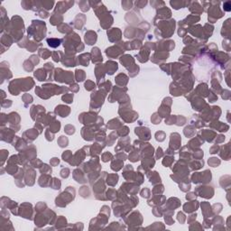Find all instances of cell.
I'll return each instance as SVG.
<instances>
[{"mask_svg": "<svg viewBox=\"0 0 231 231\" xmlns=\"http://www.w3.org/2000/svg\"><path fill=\"white\" fill-rule=\"evenodd\" d=\"M13 43V39L10 35L7 33L3 35L1 37V46H2V52H4V48L7 49Z\"/></svg>", "mask_w": 231, "mask_h": 231, "instance_id": "1", "label": "cell"}, {"mask_svg": "<svg viewBox=\"0 0 231 231\" xmlns=\"http://www.w3.org/2000/svg\"><path fill=\"white\" fill-rule=\"evenodd\" d=\"M85 41H86V43H88L89 45H91V44H93L94 43H96V41H97L96 33L91 32V31L86 33V35H85Z\"/></svg>", "mask_w": 231, "mask_h": 231, "instance_id": "2", "label": "cell"}, {"mask_svg": "<svg viewBox=\"0 0 231 231\" xmlns=\"http://www.w3.org/2000/svg\"><path fill=\"white\" fill-rule=\"evenodd\" d=\"M55 112L57 113V114H59L60 116V117H67L68 115H69L70 113V107H66V106H58L57 107H56L55 109Z\"/></svg>", "mask_w": 231, "mask_h": 231, "instance_id": "3", "label": "cell"}, {"mask_svg": "<svg viewBox=\"0 0 231 231\" xmlns=\"http://www.w3.org/2000/svg\"><path fill=\"white\" fill-rule=\"evenodd\" d=\"M106 70H107V72L108 74L112 75L114 73V71H116L117 70V63H116L114 62H107L106 63Z\"/></svg>", "mask_w": 231, "mask_h": 231, "instance_id": "4", "label": "cell"}, {"mask_svg": "<svg viewBox=\"0 0 231 231\" xmlns=\"http://www.w3.org/2000/svg\"><path fill=\"white\" fill-rule=\"evenodd\" d=\"M173 143H174L173 148H179L180 144H181V137H180V135H178V134H176V133L172 134L171 142H170V144H173Z\"/></svg>", "mask_w": 231, "mask_h": 231, "instance_id": "5", "label": "cell"}, {"mask_svg": "<svg viewBox=\"0 0 231 231\" xmlns=\"http://www.w3.org/2000/svg\"><path fill=\"white\" fill-rule=\"evenodd\" d=\"M8 121H9V123H10V126H11V125H13V124H15V125L18 124V123H19V121H20V117H19V116H18L17 113L13 112V113H11V114L8 115Z\"/></svg>", "mask_w": 231, "mask_h": 231, "instance_id": "6", "label": "cell"}, {"mask_svg": "<svg viewBox=\"0 0 231 231\" xmlns=\"http://www.w3.org/2000/svg\"><path fill=\"white\" fill-rule=\"evenodd\" d=\"M117 181H118V176H117V174H110V175L107 176V184L111 185V186H114V185L117 184Z\"/></svg>", "mask_w": 231, "mask_h": 231, "instance_id": "7", "label": "cell"}, {"mask_svg": "<svg viewBox=\"0 0 231 231\" xmlns=\"http://www.w3.org/2000/svg\"><path fill=\"white\" fill-rule=\"evenodd\" d=\"M197 208H198V202L197 201L193 202L192 204L191 202H188L184 205V210L187 212H192L193 210H196Z\"/></svg>", "mask_w": 231, "mask_h": 231, "instance_id": "8", "label": "cell"}, {"mask_svg": "<svg viewBox=\"0 0 231 231\" xmlns=\"http://www.w3.org/2000/svg\"><path fill=\"white\" fill-rule=\"evenodd\" d=\"M89 60H90V54L85 53L82 54L79 57V63H81L83 66H88L89 65Z\"/></svg>", "mask_w": 231, "mask_h": 231, "instance_id": "9", "label": "cell"}, {"mask_svg": "<svg viewBox=\"0 0 231 231\" xmlns=\"http://www.w3.org/2000/svg\"><path fill=\"white\" fill-rule=\"evenodd\" d=\"M120 62H121V63H122V64H124V66L126 68H127L128 64H129L130 62H131V63H134L133 58H132L130 55H126V56H124V57H121L120 58Z\"/></svg>", "mask_w": 231, "mask_h": 231, "instance_id": "10", "label": "cell"}, {"mask_svg": "<svg viewBox=\"0 0 231 231\" xmlns=\"http://www.w3.org/2000/svg\"><path fill=\"white\" fill-rule=\"evenodd\" d=\"M35 76L38 79V80L42 81V80H45V78H46V73L44 72L43 69H40L38 71H36L35 72Z\"/></svg>", "mask_w": 231, "mask_h": 231, "instance_id": "11", "label": "cell"}, {"mask_svg": "<svg viewBox=\"0 0 231 231\" xmlns=\"http://www.w3.org/2000/svg\"><path fill=\"white\" fill-rule=\"evenodd\" d=\"M92 53H93L95 59H93V62H102V56L99 52L98 48H94L92 50Z\"/></svg>", "mask_w": 231, "mask_h": 231, "instance_id": "12", "label": "cell"}, {"mask_svg": "<svg viewBox=\"0 0 231 231\" xmlns=\"http://www.w3.org/2000/svg\"><path fill=\"white\" fill-rule=\"evenodd\" d=\"M47 43L52 48H56L60 45V39H55V38H51V39H47Z\"/></svg>", "mask_w": 231, "mask_h": 231, "instance_id": "13", "label": "cell"}, {"mask_svg": "<svg viewBox=\"0 0 231 231\" xmlns=\"http://www.w3.org/2000/svg\"><path fill=\"white\" fill-rule=\"evenodd\" d=\"M123 166V161H114V162H112V164H111V168H112V170H114V171H118V170H120L121 168H122Z\"/></svg>", "mask_w": 231, "mask_h": 231, "instance_id": "14", "label": "cell"}, {"mask_svg": "<svg viewBox=\"0 0 231 231\" xmlns=\"http://www.w3.org/2000/svg\"><path fill=\"white\" fill-rule=\"evenodd\" d=\"M39 55L43 59H47L51 55V52L47 49H41L39 52Z\"/></svg>", "mask_w": 231, "mask_h": 231, "instance_id": "15", "label": "cell"}, {"mask_svg": "<svg viewBox=\"0 0 231 231\" xmlns=\"http://www.w3.org/2000/svg\"><path fill=\"white\" fill-rule=\"evenodd\" d=\"M85 78V73L83 71L80 70H77L76 71V79L78 81H82Z\"/></svg>", "mask_w": 231, "mask_h": 231, "instance_id": "16", "label": "cell"}, {"mask_svg": "<svg viewBox=\"0 0 231 231\" xmlns=\"http://www.w3.org/2000/svg\"><path fill=\"white\" fill-rule=\"evenodd\" d=\"M67 194V191H66V193H65V192H64L63 193H62V194H60V196L59 197V198H57L56 199V200H62V202H64L65 201V199H63V197H65V195ZM74 195H75V193H72V194H70L69 196H66V199L68 198V197H70V198H71V199H74ZM64 203H65V202H64ZM66 204V203H65Z\"/></svg>", "mask_w": 231, "mask_h": 231, "instance_id": "17", "label": "cell"}, {"mask_svg": "<svg viewBox=\"0 0 231 231\" xmlns=\"http://www.w3.org/2000/svg\"><path fill=\"white\" fill-rule=\"evenodd\" d=\"M23 101L24 102V105L27 106V104H30L33 102V98H32V96L28 95V94H24L23 96Z\"/></svg>", "mask_w": 231, "mask_h": 231, "instance_id": "18", "label": "cell"}, {"mask_svg": "<svg viewBox=\"0 0 231 231\" xmlns=\"http://www.w3.org/2000/svg\"><path fill=\"white\" fill-rule=\"evenodd\" d=\"M171 5H173L175 9H178V8H181V7H184L186 3H184V2H171Z\"/></svg>", "mask_w": 231, "mask_h": 231, "instance_id": "19", "label": "cell"}, {"mask_svg": "<svg viewBox=\"0 0 231 231\" xmlns=\"http://www.w3.org/2000/svg\"><path fill=\"white\" fill-rule=\"evenodd\" d=\"M72 99H73V95H71V94H66V95L62 97V100H63L64 102H66V103H71Z\"/></svg>", "mask_w": 231, "mask_h": 231, "instance_id": "20", "label": "cell"}, {"mask_svg": "<svg viewBox=\"0 0 231 231\" xmlns=\"http://www.w3.org/2000/svg\"><path fill=\"white\" fill-rule=\"evenodd\" d=\"M59 144H60V147H64L67 145L68 144V139L64 136H60V140H59Z\"/></svg>", "mask_w": 231, "mask_h": 231, "instance_id": "21", "label": "cell"}, {"mask_svg": "<svg viewBox=\"0 0 231 231\" xmlns=\"http://www.w3.org/2000/svg\"><path fill=\"white\" fill-rule=\"evenodd\" d=\"M94 88H95V84H94L92 81L88 80L86 83H85V89H86L87 90H93Z\"/></svg>", "mask_w": 231, "mask_h": 231, "instance_id": "22", "label": "cell"}, {"mask_svg": "<svg viewBox=\"0 0 231 231\" xmlns=\"http://www.w3.org/2000/svg\"><path fill=\"white\" fill-rule=\"evenodd\" d=\"M7 155H8V151L6 150H2L1 151V159H2V165L4 164V162H5V159L7 158Z\"/></svg>", "mask_w": 231, "mask_h": 231, "instance_id": "23", "label": "cell"}, {"mask_svg": "<svg viewBox=\"0 0 231 231\" xmlns=\"http://www.w3.org/2000/svg\"><path fill=\"white\" fill-rule=\"evenodd\" d=\"M155 136H156L157 141H164L165 135H164V133H162V132H157V133L155 134Z\"/></svg>", "mask_w": 231, "mask_h": 231, "instance_id": "24", "label": "cell"}, {"mask_svg": "<svg viewBox=\"0 0 231 231\" xmlns=\"http://www.w3.org/2000/svg\"><path fill=\"white\" fill-rule=\"evenodd\" d=\"M112 157L113 156L111 154H109V153H106V154H104L102 155V161H103V162H107V161L111 160Z\"/></svg>", "mask_w": 231, "mask_h": 231, "instance_id": "25", "label": "cell"}, {"mask_svg": "<svg viewBox=\"0 0 231 231\" xmlns=\"http://www.w3.org/2000/svg\"><path fill=\"white\" fill-rule=\"evenodd\" d=\"M65 131H66V133L67 134H69V135H71V134H73L74 133V126H67L65 127Z\"/></svg>", "mask_w": 231, "mask_h": 231, "instance_id": "26", "label": "cell"}, {"mask_svg": "<svg viewBox=\"0 0 231 231\" xmlns=\"http://www.w3.org/2000/svg\"><path fill=\"white\" fill-rule=\"evenodd\" d=\"M69 169L68 168H65V169H62V172H60V175H62V178H67L68 176H69Z\"/></svg>", "mask_w": 231, "mask_h": 231, "instance_id": "27", "label": "cell"}, {"mask_svg": "<svg viewBox=\"0 0 231 231\" xmlns=\"http://www.w3.org/2000/svg\"><path fill=\"white\" fill-rule=\"evenodd\" d=\"M7 120H8V116H6L5 114H1V125H2V126H3L5 123H7Z\"/></svg>", "mask_w": 231, "mask_h": 231, "instance_id": "28", "label": "cell"}, {"mask_svg": "<svg viewBox=\"0 0 231 231\" xmlns=\"http://www.w3.org/2000/svg\"><path fill=\"white\" fill-rule=\"evenodd\" d=\"M141 195H142V197H145V198H148V197L150 196V191H149L148 189L145 188V190L142 191Z\"/></svg>", "mask_w": 231, "mask_h": 231, "instance_id": "29", "label": "cell"}, {"mask_svg": "<svg viewBox=\"0 0 231 231\" xmlns=\"http://www.w3.org/2000/svg\"><path fill=\"white\" fill-rule=\"evenodd\" d=\"M122 5H123V7H124L125 9H127V8H129V7L132 6V2H130V1L122 2Z\"/></svg>", "mask_w": 231, "mask_h": 231, "instance_id": "30", "label": "cell"}, {"mask_svg": "<svg viewBox=\"0 0 231 231\" xmlns=\"http://www.w3.org/2000/svg\"><path fill=\"white\" fill-rule=\"evenodd\" d=\"M59 162H60V161H59V159H57V158H53L52 161H51V164H52V165L59 164Z\"/></svg>", "mask_w": 231, "mask_h": 231, "instance_id": "31", "label": "cell"}, {"mask_svg": "<svg viewBox=\"0 0 231 231\" xmlns=\"http://www.w3.org/2000/svg\"><path fill=\"white\" fill-rule=\"evenodd\" d=\"M162 148H158V150H157V154H156V157L157 158H161V157H162Z\"/></svg>", "mask_w": 231, "mask_h": 231, "instance_id": "32", "label": "cell"}, {"mask_svg": "<svg viewBox=\"0 0 231 231\" xmlns=\"http://www.w3.org/2000/svg\"><path fill=\"white\" fill-rule=\"evenodd\" d=\"M136 5H139L140 7H143V5H146V2H136Z\"/></svg>", "mask_w": 231, "mask_h": 231, "instance_id": "33", "label": "cell"}]
</instances>
